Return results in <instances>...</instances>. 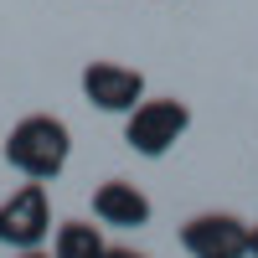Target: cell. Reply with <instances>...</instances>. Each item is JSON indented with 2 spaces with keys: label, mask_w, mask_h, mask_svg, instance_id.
<instances>
[{
  "label": "cell",
  "mask_w": 258,
  "mask_h": 258,
  "mask_svg": "<svg viewBox=\"0 0 258 258\" xmlns=\"http://www.w3.org/2000/svg\"><path fill=\"white\" fill-rule=\"evenodd\" d=\"M186 129H191V109L181 98H140L124 114V145L145 160H160Z\"/></svg>",
  "instance_id": "7a4b0ae2"
},
{
  "label": "cell",
  "mask_w": 258,
  "mask_h": 258,
  "mask_svg": "<svg viewBox=\"0 0 258 258\" xmlns=\"http://www.w3.org/2000/svg\"><path fill=\"white\" fill-rule=\"evenodd\" d=\"M0 160H6V140H0Z\"/></svg>",
  "instance_id": "8fae6325"
},
{
  "label": "cell",
  "mask_w": 258,
  "mask_h": 258,
  "mask_svg": "<svg viewBox=\"0 0 258 258\" xmlns=\"http://www.w3.org/2000/svg\"><path fill=\"white\" fill-rule=\"evenodd\" d=\"M6 160L21 170L26 181H57L73 160V135L68 124L52 114H26L11 135H6Z\"/></svg>",
  "instance_id": "6da1fadb"
},
{
  "label": "cell",
  "mask_w": 258,
  "mask_h": 258,
  "mask_svg": "<svg viewBox=\"0 0 258 258\" xmlns=\"http://www.w3.org/2000/svg\"><path fill=\"white\" fill-rule=\"evenodd\" d=\"M52 232V202H47V186L26 181L21 191H11L0 202V243L6 248H41V238Z\"/></svg>",
  "instance_id": "3957f363"
},
{
  "label": "cell",
  "mask_w": 258,
  "mask_h": 258,
  "mask_svg": "<svg viewBox=\"0 0 258 258\" xmlns=\"http://www.w3.org/2000/svg\"><path fill=\"white\" fill-rule=\"evenodd\" d=\"M150 197L135 186V181H103L98 191H93V217L98 222H109V227H145L150 222Z\"/></svg>",
  "instance_id": "8992f818"
},
{
  "label": "cell",
  "mask_w": 258,
  "mask_h": 258,
  "mask_svg": "<svg viewBox=\"0 0 258 258\" xmlns=\"http://www.w3.org/2000/svg\"><path fill=\"white\" fill-rule=\"evenodd\" d=\"M181 248L191 258H248V222L232 212H197L181 227Z\"/></svg>",
  "instance_id": "277c9868"
},
{
  "label": "cell",
  "mask_w": 258,
  "mask_h": 258,
  "mask_svg": "<svg viewBox=\"0 0 258 258\" xmlns=\"http://www.w3.org/2000/svg\"><path fill=\"white\" fill-rule=\"evenodd\" d=\"M78 83H83V98H88L93 109H103V114H129L145 98V73L124 68V62H109V57L88 62Z\"/></svg>",
  "instance_id": "5b68a950"
},
{
  "label": "cell",
  "mask_w": 258,
  "mask_h": 258,
  "mask_svg": "<svg viewBox=\"0 0 258 258\" xmlns=\"http://www.w3.org/2000/svg\"><path fill=\"white\" fill-rule=\"evenodd\" d=\"M248 258H258V227H248Z\"/></svg>",
  "instance_id": "9c48e42d"
},
{
  "label": "cell",
  "mask_w": 258,
  "mask_h": 258,
  "mask_svg": "<svg viewBox=\"0 0 258 258\" xmlns=\"http://www.w3.org/2000/svg\"><path fill=\"white\" fill-rule=\"evenodd\" d=\"M103 258H145V253H140V248H109Z\"/></svg>",
  "instance_id": "ba28073f"
},
{
  "label": "cell",
  "mask_w": 258,
  "mask_h": 258,
  "mask_svg": "<svg viewBox=\"0 0 258 258\" xmlns=\"http://www.w3.org/2000/svg\"><path fill=\"white\" fill-rule=\"evenodd\" d=\"M16 258H52V253H41V248H21Z\"/></svg>",
  "instance_id": "30bf717a"
},
{
  "label": "cell",
  "mask_w": 258,
  "mask_h": 258,
  "mask_svg": "<svg viewBox=\"0 0 258 258\" xmlns=\"http://www.w3.org/2000/svg\"><path fill=\"white\" fill-rule=\"evenodd\" d=\"M103 253H109V243L88 222H62L52 232V258H103Z\"/></svg>",
  "instance_id": "52a82bcc"
}]
</instances>
